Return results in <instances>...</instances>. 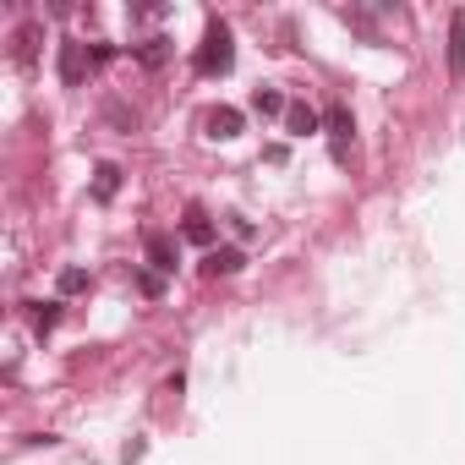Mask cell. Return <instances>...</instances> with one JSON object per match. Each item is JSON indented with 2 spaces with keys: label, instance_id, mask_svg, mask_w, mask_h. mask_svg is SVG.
Listing matches in <instances>:
<instances>
[{
  "label": "cell",
  "instance_id": "1",
  "mask_svg": "<svg viewBox=\"0 0 465 465\" xmlns=\"http://www.w3.org/2000/svg\"><path fill=\"white\" fill-rule=\"evenodd\" d=\"M192 66H197V77H224L230 66H236V39H230V23L208 17V28H203V45H197Z\"/></svg>",
  "mask_w": 465,
  "mask_h": 465
},
{
  "label": "cell",
  "instance_id": "2",
  "mask_svg": "<svg viewBox=\"0 0 465 465\" xmlns=\"http://www.w3.org/2000/svg\"><path fill=\"white\" fill-rule=\"evenodd\" d=\"M323 137H329V153L345 164V159H351V143H356V121H351L345 104H329V110H323Z\"/></svg>",
  "mask_w": 465,
  "mask_h": 465
},
{
  "label": "cell",
  "instance_id": "3",
  "mask_svg": "<svg viewBox=\"0 0 465 465\" xmlns=\"http://www.w3.org/2000/svg\"><path fill=\"white\" fill-rule=\"evenodd\" d=\"M55 66H61V83L66 88H83L88 83V66H94V50L77 45V39H61V61Z\"/></svg>",
  "mask_w": 465,
  "mask_h": 465
},
{
  "label": "cell",
  "instance_id": "4",
  "mask_svg": "<svg viewBox=\"0 0 465 465\" xmlns=\"http://www.w3.org/2000/svg\"><path fill=\"white\" fill-rule=\"evenodd\" d=\"M203 132H208V137H219V143L242 137V110H230V104H213V110L203 115Z\"/></svg>",
  "mask_w": 465,
  "mask_h": 465
},
{
  "label": "cell",
  "instance_id": "5",
  "mask_svg": "<svg viewBox=\"0 0 465 465\" xmlns=\"http://www.w3.org/2000/svg\"><path fill=\"white\" fill-rule=\"evenodd\" d=\"M247 269V252L242 247H213L208 258H203V274L208 280H219V274H242Z\"/></svg>",
  "mask_w": 465,
  "mask_h": 465
},
{
  "label": "cell",
  "instance_id": "6",
  "mask_svg": "<svg viewBox=\"0 0 465 465\" xmlns=\"http://www.w3.org/2000/svg\"><path fill=\"white\" fill-rule=\"evenodd\" d=\"M39 39H45V28H39V23H23V28L12 34V61H17V66H34V61H39Z\"/></svg>",
  "mask_w": 465,
  "mask_h": 465
},
{
  "label": "cell",
  "instance_id": "7",
  "mask_svg": "<svg viewBox=\"0 0 465 465\" xmlns=\"http://www.w3.org/2000/svg\"><path fill=\"white\" fill-rule=\"evenodd\" d=\"M340 23H345V28H356L367 45H383V34H378V17H372L367 6H340Z\"/></svg>",
  "mask_w": 465,
  "mask_h": 465
},
{
  "label": "cell",
  "instance_id": "8",
  "mask_svg": "<svg viewBox=\"0 0 465 465\" xmlns=\"http://www.w3.org/2000/svg\"><path fill=\"white\" fill-rule=\"evenodd\" d=\"M181 236L186 242H197V247H208L213 252V219L203 213V208H186V224H181Z\"/></svg>",
  "mask_w": 465,
  "mask_h": 465
},
{
  "label": "cell",
  "instance_id": "9",
  "mask_svg": "<svg viewBox=\"0 0 465 465\" xmlns=\"http://www.w3.org/2000/svg\"><path fill=\"white\" fill-rule=\"evenodd\" d=\"M449 72H454V77L465 72V6L449 17Z\"/></svg>",
  "mask_w": 465,
  "mask_h": 465
},
{
  "label": "cell",
  "instance_id": "10",
  "mask_svg": "<svg viewBox=\"0 0 465 465\" xmlns=\"http://www.w3.org/2000/svg\"><path fill=\"white\" fill-rule=\"evenodd\" d=\"M285 126H291V137H307V132H318V126H323V115H318V110H307V104H291V110H285Z\"/></svg>",
  "mask_w": 465,
  "mask_h": 465
},
{
  "label": "cell",
  "instance_id": "11",
  "mask_svg": "<svg viewBox=\"0 0 465 465\" xmlns=\"http://www.w3.org/2000/svg\"><path fill=\"white\" fill-rule=\"evenodd\" d=\"M115 192H121V164H110V159H104V164L94 170V197H99V203H110Z\"/></svg>",
  "mask_w": 465,
  "mask_h": 465
},
{
  "label": "cell",
  "instance_id": "12",
  "mask_svg": "<svg viewBox=\"0 0 465 465\" xmlns=\"http://www.w3.org/2000/svg\"><path fill=\"white\" fill-rule=\"evenodd\" d=\"M28 323H34V334H50L61 323V302H28Z\"/></svg>",
  "mask_w": 465,
  "mask_h": 465
},
{
  "label": "cell",
  "instance_id": "13",
  "mask_svg": "<svg viewBox=\"0 0 465 465\" xmlns=\"http://www.w3.org/2000/svg\"><path fill=\"white\" fill-rule=\"evenodd\" d=\"M252 110L269 121V115H285V110H291V99H285L280 88H258V94H252Z\"/></svg>",
  "mask_w": 465,
  "mask_h": 465
},
{
  "label": "cell",
  "instance_id": "14",
  "mask_svg": "<svg viewBox=\"0 0 465 465\" xmlns=\"http://www.w3.org/2000/svg\"><path fill=\"white\" fill-rule=\"evenodd\" d=\"M148 263H153L159 274H170V269H175V242H170V236H148Z\"/></svg>",
  "mask_w": 465,
  "mask_h": 465
},
{
  "label": "cell",
  "instance_id": "15",
  "mask_svg": "<svg viewBox=\"0 0 465 465\" xmlns=\"http://www.w3.org/2000/svg\"><path fill=\"white\" fill-rule=\"evenodd\" d=\"M137 61H143L148 72H153V66H164V61H170V39H159V34H153V39H143V45H137Z\"/></svg>",
  "mask_w": 465,
  "mask_h": 465
},
{
  "label": "cell",
  "instance_id": "16",
  "mask_svg": "<svg viewBox=\"0 0 465 465\" xmlns=\"http://www.w3.org/2000/svg\"><path fill=\"white\" fill-rule=\"evenodd\" d=\"M61 296H77V291H88V269H61Z\"/></svg>",
  "mask_w": 465,
  "mask_h": 465
},
{
  "label": "cell",
  "instance_id": "17",
  "mask_svg": "<svg viewBox=\"0 0 465 465\" xmlns=\"http://www.w3.org/2000/svg\"><path fill=\"white\" fill-rule=\"evenodd\" d=\"M137 285H143V296H159V291H164V274H159V269H143Z\"/></svg>",
  "mask_w": 465,
  "mask_h": 465
},
{
  "label": "cell",
  "instance_id": "18",
  "mask_svg": "<svg viewBox=\"0 0 465 465\" xmlns=\"http://www.w3.org/2000/svg\"><path fill=\"white\" fill-rule=\"evenodd\" d=\"M110 121H115V126H126V132H132V126H137V110H126V104H110Z\"/></svg>",
  "mask_w": 465,
  "mask_h": 465
}]
</instances>
